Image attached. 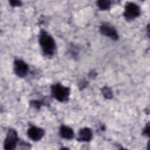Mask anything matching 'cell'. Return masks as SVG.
<instances>
[{"instance_id":"1","label":"cell","mask_w":150,"mask_h":150,"mask_svg":"<svg viewBox=\"0 0 150 150\" xmlns=\"http://www.w3.org/2000/svg\"><path fill=\"white\" fill-rule=\"evenodd\" d=\"M39 43L44 54L51 56L54 54L56 49L55 42L53 38L43 30L40 33Z\"/></svg>"},{"instance_id":"2","label":"cell","mask_w":150,"mask_h":150,"mask_svg":"<svg viewBox=\"0 0 150 150\" xmlns=\"http://www.w3.org/2000/svg\"><path fill=\"white\" fill-rule=\"evenodd\" d=\"M70 88L63 86L60 83L53 84L51 86L52 96L60 102H66L70 96Z\"/></svg>"},{"instance_id":"3","label":"cell","mask_w":150,"mask_h":150,"mask_svg":"<svg viewBox=\"0 0 150 150\" xmlns=\"http://www.w3.org/2000/svg\"><path fill=\"white\" fill-rule=\"evenodd\" d=\"M140 15V8L137 4L133 2H127L125 6L124 16L127 21H131Z\"/></svg>"},{"instance_id":"4","label":"cell","mask_w":150,"mask_h":150,"mask_svg":"<svg viewBox=\"0 0 150 150\" xmlns=\"http://www.w3.org/2000/svg\"><path fill=\"white\" fill-rule=\"evenodd\" d=\"M19 141L17 132L14 129H9L4 141V148L6 150H12L16 148Z\"/></svg>"},{"instance_id":"5","label":"cell","mask_w":150,"mask_h":150,"mask_svg":"<svg viewBox=\"0 0 150 150\" xmlns=\"http://www.w3.org/2000/svg\"><path fill=\"white\" fill-rule=\"evenodd\" d=\"M28 66L23 60L16 59L14 61V72L19 77H24L28 71Z\"/></svg>"},{"instance_id":"6","label":"cell","mask_w":150,"mask_h":150,"mask_svg":"<svg viewBox=\"0 0 150 150\" xmlns=\"http://www.w3.org/2000/svg\"><path fill=\"white\" fill-rule=\"evenodd\" d=\"M100 32L102 35L109 37L112 40H116L118 39V35L115 29L108 24H103L100 28Z\"/></svg>"},{"instance_id":"7","label":"cell","mask_w":150,"mask_h":150,"mask_svg":"<svg viewBox=\"0 0 150 150\" xmlns=\"http://www.w3.org/2000/svg\"><path fill=\"white\" fill-rule=\"evenodd\" d=\"M27 134L30 139L38 141L43 138L45 135V131L41 128L32 126L28 129Z\"/></svg>"},{"instance_id":"8","label":"cell","mask_w":150,"mask_h":150,"mask_svg":"<svg viewBox=\"0 0 150 150\" xmlns=\"http://www.w3.org/2000/svg\"><path fill=\"white\" fill-rule=\"evenodd\" d=\"M93 136V132L90 128L84 127L81 128L78 134V137L77 138L79 141H89L91 139Z\"/></svg>"},{"instance_id":"9","label":"cell","mask_w":150,"mask_h":150,"mask_svg":"<svg viewBox=\"0 0 150 150\" xmlns=\"http://www.w3.org/2000/svg\"><path fill=\"white\" fill-rule=\"evenodd\" d=\"M59 134L61 137L66 139H71L74 137L73 130L66 125L60 126Z\"/></svg>"},{"instance_id":"10","label":"cell","mask_w":150,"mask_h":150,"mask_svg":"<svg viewBox=\"0 0 150 150\" xmlns=\"http://www.w3.org/2000/svg\"><path fill=\"white\" fill-rule=\"evenodd\" d=\"M111 1L108 0H101L97 2V6L101 10L108 9L111 6Z\"/></svg>"},{"instance_id":"11","label":"cell","mask_w":150,"mask_h":150,"mask_svg":"<svg viewBox=\"0 0 150 150\" xmlns=\"http://www.w3.org/2000/svg\"><path fill=\"white\" fill-rule=\"evenodd\" d=\"M101 93L104 97L107 99H111L112 97V91L110 88L105 86L101 88Z\"/></svg>"},{"instance_id":"12","label":"cell","mask_w":150,"mask_h":150,"mask_svg":"<svg viewBox=\"0 0 150 150\" xmlns=\"http://www.w3.org/2000/svg\"><path fill=\"white\" fill-rule=\"evenodd\" d=\"M9 3L12 6H19L22 5V2L19 1H16V0H12L10 1Z\"/></svg>"},{"instance_id":"13","label":"cell","mask_w":150,"mask_h":150,"mask_svg":"<svg viewBox=\"0 0 150 150\" xmlns=\"http://www.w3.org/2000/svg\"><path fill=\"white\" fill-rule=\"evenodd\" d=\"M143 135L147 137L149 136V123H148L147 125L145 126L143 131Z\"/></svg>"},{"instance_id":"14","label":"cell","mask_w":150,"mask_h":150,"mask_svg":"<svg viewBox=\"0 0 150 150\" xmlns=\"http://www.w3.org/2000/svg\"><path fill=\"white\" fill-rule=\"evenodd\" d=\"M30 104H31L32 106H33V107H35V108H40V107L41 105H42L41 103L39 102V101H37V100L32 101L30 102Z\"/></svg>"}]
</instances>
